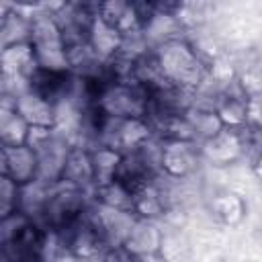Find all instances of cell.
<instances>
[{"mask_svg":"<svg viewBox=\"0 0 262 262\" xmlns=\"http://www.w3.org/2000/svg\"><path fill=\"white\" fill-rule=\"evenodd\" d=\"M256 174H258V178H262V156L256 162Z\"/></svg>","mask_w":262,"mask_h":262,"instance_id":"52a82bcc","label":"cell"},{"mask_svg":"<svg viewBox=\"0 0 262 262\" xmlns=\"http://www.w3.org/2000/svg\"><path fill=\"white\" fill-rule=\"evenodd\" d=\"M154 59L158 63L162 78L170 86L192 90L205 78V66L201 63L196 51L180 39L158 45L154 51Z\"/></svg>","mask_w":262,"mask_h":262,"instance_id":"6da1fadb","label":"cell"},{"mask_svg":"<svg viewBox=\"0 0 262 262\" xmlns=\"http://www.w3.org/2000/svg\"><path fill=\"white\" fill-rule=\"evenodd\" d=\"M194 166V149L190 141H166L162 156V172L170 176H184Z\"/></svg>","mask_w":262,"mask_h":262,"instance_id":"5b68a950","label":"cell"},{"mask_svg":"<svg viewBox=\"0 0 262 262\" xmlns=\"http://www.w3.org/2000/svg\"><path fill=\"white\" fill-rule=\"evenodd\" d=\"M61 182L78 186V188H86L88 184H94V168H92L90 149L72 147L68 162H66V168H63Z\"/></svg>","mask_w":262,"mask_h":262,"instance_id":"277c9868","label":"cell"},{"mask_svg":"<svg viewBox=\"0 0 262 262\" xmlns=\"http://www.w3.org/2000/svg\"><path fill=\"white\" fill-rule=\"evenodd\" d=\"M14 108L31 127H53L55 125V104L33 90L20 94L14 100Z\"/></svg>","mask_w":262,"mask_h":262,"instance_id":"3957f363","label":"cell"},{"mask_svg":"<svg viewBox=\"0 0 262 262\" xmlns=\"http://www.w3.org/2000/svg\"><path fill=\"white\" fill-rule=\"evenodd\" d=\"M18 201H20V184L10 180L8 176H2V180H0V213H2V217L16 213Z\"/></svg>","mask_w":262,"mask_h":262,"instance_id":"8992f818","label":"cell"},{"mask_svg":"<svg viewBox=\"0 0 262 262\" xmlns=\"http://www.w3.org/2000/svg\"><path fill=\"white\" fill-rule=\"evenodd\" d=\"M2 176H8L16 184L25 186L39 176L37 151L29 145H2Z\"/></svg>","mask_w":262,"mask_h":262,"instance_id":"7a4b0ae2","label":"cell"}]
</instances>
